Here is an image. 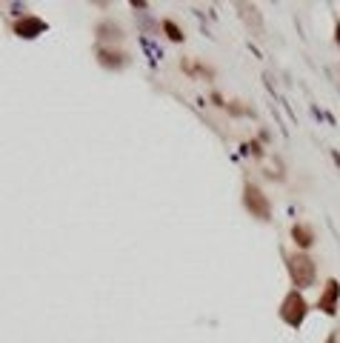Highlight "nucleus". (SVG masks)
Returning a JSON list of instances; mask_svg holds the SVG:
<instances>
[{
    "instance_id": "nucleus-1",
    "label": "nucleus",
    "mask_w": 340,
    "mask_h": 343,
    "mask_svg": "<svg viewBox=\"0 0 340 343\" xmlns=\"http://www.w3.org/2000/svg\"><path fill=\"white\" fill-rule=\"evenodd\" d=\"M286 266H289V278L297 289H309L315 283V275H318V266L309 255H289L286 257Z\"/></svg>"
},
{
    "instance_id": "nucleus-2",
    "label": "nucleus",
    "mask_w": 340,
    "mask_h": 343,
    "mask_svg": "<svg viewBox=\"0 0 340 343\" xmlns=\"http://www.w3.org/2000/svg\"><path fill=\"white\" fill-rule=\"evenodd\" d=\"M306 312H309V303L303 300V295L300 292H289L286 298H283V303H280V318L289 326H300L303 323V318H306Z\"/></svg>"
},
{
    "instance_id": "nucleus-3",
    "label": "nucleus",
    "mask_w": 340,
    "mask_h": 343,
    "mask_svg": "<svg viewBox=\"0 0 340 343\" xmlns=\"http://www.w3.org/2000/svg\"><path fill=\"white\" fill-rule=\"evenodd\" d=\"M243 203H246V209L257 220H272V203H269V197L263 195L254 183H246V189H243Z\"/></svg>"
},
{
    "instance_id": "nucleus-4",
    "label": "nucleus",
    "mask_w": 340,
    "mask_h": 343,
    "mask_svg": "<svg viewBox=\"0 0 340 343\" xmlns=\"http://www.w3.org/2000/svg\"><path fill=\"white\" fill-rule=\"evenodd\" d=\"M337 298H340V283L337 280H329L323 295L318 298V309L326 314H337Z\"/></svg>"
},
{
    "instance_id": "nucleus-5",
    "label": "nucleus",
    "mask_w": 340,
    "mask_h": 343,
    "mask_svg": "<svg viewBox=\"0 0 340 343\" xmlns=\"http://www.w3.org/2000/svg\"><path fill=\"white\" fill-rule=\"evenodd\" d=\"M292 241H295L300 249H309L311 243H315V232H311L309 226H303V223H295V226H292Z\"/></svg>"
},
{
    "instance_id": "nucleus-6",
    "label": "nucleus",
    "mask_w": 340,
    "mask_h": 343,
    "mask_svg": "<svg viewBox=\"0 0 340 343\" xmlns=\"http://www.w3.org/2000/svg\"><path fill=\"white\" fill-rule=\"evenodd\" d=\"M97 58H100L103 66H112V69H120V66H126V55H120V51H112V49H97Z\"/></svg>"
},
{
    "instance_id": "nucleus-7",
    "label": "nucleus",
    "mask_w": 340,
    "mask_h": 343,
    "mask_svg": "<svg viewBox=\"0 0 340 343\" xmlns=\"http://www.w3.org/2000/svg\"><path fill=\"white\" fill-rule=\"evenodd\" d=\"M43 29H46L43 20H37V17H26V20L17 23V35H23V37H35L37 32H43Z\"/></svg>"
},
{
    "instance_id": "nucleus-8",
    "label": "nucleus",
    "mask_w": 340,
    "mask_h": 343,
    "mask_svg": "<svg viewBox=\"0 0 340 343\" xmlns=\"http://www.w3.org/2000/svg\"><path fill=\"white\" fill-rule=\"evenodd\" d=\"M97 37H100V40H120V37H123V29H120L117 23L103 20L100 26H97Z\"/></svg>"
},
{
    "instance_id": "nucleus-9",
    "label": "nucleus",
    "mask_w": 340,
    "mask_h": 343,
    "mask_svg": "<svg viewBox=\"0 0 340 343\" xmlns=\"http://www.w3.org/2000/svg\"><path fill=\"white\" fill-rule=\"evenodd\" d=\"M163 32L169 35V40H183V32L177 29V26H174L172 20H163Z\"/></svg>"
},
{
    "instance_id": "nucleus-10",
    "label": "nucleus",
    "mask_w": 340,
    "mask_h": 343,
    "mask_svg": "<svg viewBox=\"0 0 340 343\" xmlns=\"http://www.w3.org/2000/svg\"><path fill=\"white\" fill-rule=\"evenodd\" d=\"M326 343H337V335H329V340Z\"/></svg>"
},
{
    "instance_id": "nucleus-11",
    "label": "nucleus",
    "mask_w": 340,
    "mask_h": 343,
    "mask_svg": "<svg viewBox=\"0 0 340 343\" xmlns=\"http://www.w3.org/2000/svg\"><path fill=\"white\" fill-rule=\"evenodd\" d=\"M334 37H337V43H340V23H337V29H334Z\"/></svg>"
}]
</instances>
